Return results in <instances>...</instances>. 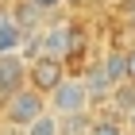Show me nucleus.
Masks as SVG:
<instances>
[{"label": "nucleus", "mask_w": 135, "mask_h": 135, "mask_svg": "<svg viewBox=\"0 0 135 135\" xmlns=\"http://www.w3.org/2000/svg\"><path fill=\"white\" fill-rule=\"evenodd\" d=\"M46 112V97L35 93L31 85H23V89H16V93H8L4 100H0V124L4 127H27L35 120V116Z\"/></svg>", "instance_id": "obj_1"}, {"label": "nucleus", "mask_w": 135, "mask_h": 135, "mask_svg": "<svg viewBox=\"0 0 135 135\" xmlns=\"http://www.w3.org/2000/svg\"><path fill=\"white\" fill-rule=\"evenodd\" d=\"M89 104H93V97H89V89H85L81 73H66L62 81H58V85L50 89V93H46V108H50L54 116L89 112Z\"/></svg>", "instance_id": "obj_2"}, {"label": "nucleus", "mask_w": 135, "mask_h": 135, "mask_svg": "<svg viewBox=\"0 0 135 135\" xmlns=\"http://www.w3.org/2000/svg\"><path fill=\"white\" fill-rule=\"evenodd\" d=\"M66 73H70V66L62 62V58H50V54H35L31 62H27V85H31L35 93H50L54 85L62 81Z\"/></svg>", "instance_id": "obj_3"}, {"label": "nucleus", "mask_w": 135, "mask_h": 135, "mask_svg": "<svg viewBox=\"0 0 135 135\" xmlns=\"http://www.w3.org/2000/svg\"><path fill=\"white\" fill-rule=\"evenodd\" d=\"M73 27H77V23H66V20L42 27L39 39H35L39 54H50V58H62V62H66V58H70V46H73Z\"/></svg>", "instance_id": "obj_4"}, {"label": "nucleus", "mask_w": 135, "mask_h": 135, "mask_svg": "<svg viewBox=\"0 0 135 135\" xmlns=\"http://www.w3.org/2000/svg\"><path fill=\"white\" fill-rule=\"evenodd\" d=\"M27 85V62L23 54H0V100Z\"/></svg>", "instance_id": "obj_5"}, {"label": "nucleus", "mask_w": 135, "mask_h": 135, "mask_svg": "<svg viewBox=\"0 0 135 135\" xmlns=\"http://www.w3.org/2000/svg\"><path fill=\"white\" fill-rule=\"evenodd\" d=\"M23 42H27L23 23L16 20L12 12H0V54H20Z\"/></svg>", "instance_id": "obj_6"}, {"label": "nucleus", "mask_w": 135, "mask_h": 135, "mask_svg": "<svg viewBox=\"0 0 135 135\" xmlns=\"http://www.w3.org/2000/svg\"><path fill=\"white\" fill-rule=\"evenodd\" d=\"M100 70H104V77H108V85L127 81V50L108 46V50H104V58H100Z\"/></svg>", "instance_id": "obj_7"}, {"label": "nucleus", "mask_w": 135, "mask_h": 135, "mask_svg": "<svg viewBox=\"0 0 135 135\" xmlns=\"http://www.w3.org/2000/svg\"><path fill=\"white\" fill-rule=\"evenodd\" d=\"M108 104L116 108V116H127V112H131V104H135V81H120V85H112Z\"/></svg>", "instance_id": "obj_8"}, {"label": "nucleus", "mask_w": 135, "mask_h": 135, "mask_svg": "<svg viewBox=\"0 0 135 135\" xmlns=\"http://www.w3.org/2000/svg\"><path fill=\"white\" fill-rule=\"evenodd\" d=\"M58 127H62V135H89V127H93V116H89V112L58 116Z\"/></svg>", "instance_id": "obj_9"}, {"label": "nucleus", "mask_w": 135, "mask_h": 135, "mask_svg": "<svg viewBox=\"0 0 135 135\" xmlns=\"http://www.w3.org/2000/svg\"><path fill=\"white\" fill-rule=\"evenodd\" d=\"M23 135H62V127H58V116H54L50 108H46L42 116H35L31 124L23 127Z\"/></svg>", "instance_id": "obj_10"}, {"label": "nucleus", "mask_w": 135, "mask_h": 135, "mask_svg": "<svg viewBox=\"0 0 135 135\" xmlns=\"http://www.w3.org/2000/svg\"><path fill=\"white\" fill-rule=\"evenodd\" d=\"M89 135H127V127L120 124V116H97Z\"/></svg>", "instance_id": "obj_11"}, {"label": "nucleus", "mask_w": 135, "mask_h": 135, "mask_svg": "<svg viewBox=\"0 0 135 135\" xmlns=\"http://www.w3.org/2000/svg\"><path fill=\"white\" fill-rule=\"evenodd\" d=\"M127 81H135V46L127 50Z\"/></svg>", "instance_id": "obj_12"}, {"label": "nucleus", "mask_w": 135, "mask_h": 135, "mask_svg": "<svg viewBox=\"0 0 135 135\" xmlns=\"http://www.w3.org/2000/svg\"><path fill=\"white\" fill-rule=\"evenodd\" d=\"M124 127H127V131H131V135H135V104H131V112H127V116H124Z\"/></svg>", "instance_id": "obj_13"}, {"label": "nucleus", "mask_w": 135, "mask_h": 135, "mask_svg": "<svg viewBox=\"0 0 135 135\" xmlns=\"http://www.w3.org/2000/svg\"><path fill=\"white\" fill-rule=\"evenodd\" d=\"M31 4H35V8H39V12H46V8H54L58 0H31Z\"/></svg>", "instance_id": "obj_14"}, {"label": "nucleus", "mask_w": 135, "mask_h": 135, "mask_svg": "<svg viewBox=\"0 0 135 135\" xmlns=\"http://www.w3.org/2000/svg\"><path fill=\"white\" fill-rule=\"evenodd\" d=\"M131 23H135V12H131Z\"/></svg>", "instance_id": "obj_15"}, {"label": "nucleus", "mask_w": 135, "mask_h": 135, "mask_svg": "<svg viewBox=\"0 0 135 135\" xmlns=\"http://www.w3.org/2000/svg\"><path fill=\"white\" fill-rule=\"evenodd\" d=\"M127 135H131V131H127Z\"/></svg>", "instance_id": "obj_16"}]
</instances>
